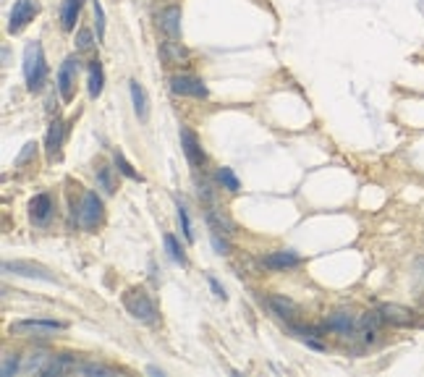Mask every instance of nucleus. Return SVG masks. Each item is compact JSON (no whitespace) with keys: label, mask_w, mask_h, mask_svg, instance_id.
<instances>
[{"label":"nucleus","mask_w":424,"mask_h":377,"mask_svg":"<svg viewBox=\"0 0 424 377\" xmlns=\"http://www.w3.org/2000/svg\"><path fill=\"white\" fill-rule=\"evenodd\" d=\"M81 6H84V0H63V6H60V27H63L66 32L76 29Z\"/></svg>","instance_id":"a211bd4d"},{"label":"nucleus","mask_w":424,"mask_h":377,"mask_svg":"<svg viewBox=\"0 0 424 377\" xmlns=\"http://www.w3.org/2000/svg\"><path fill=\"white\" fill-rule=\"evenodd\" d=\"M170 92L181 95V97L205 100L207 97V84L191 74H176V76H170Z\"/></svg>","instance_id":"0eeeda50"},{"label":"nucleus","mask_w":424,"mask_h":377,"mask_svg":"<svg viewBox=\"0 0 424 377\" xmlns=\"http://www.w3.org/2000/svg\"><path fill=\"white\" fill-rule=\"evenodd\" d=\"M92 11H95V21H97V37L102 40L105 37V11H102V3L92 0Z\"/></svg>","instance_id":"cd10ccee"},{"label":"nucleus","mask_w":424,"mask_h":377,"mask_svg":"<svg viewBox=\"0 0 424 377\" xmlns=\"http://www.w3.org/2000/svg\"><path fill=\"white\" fill-rule=\"evenodd\" d=\"M165 249H168V254L173 262H178L181 268H186V252H184V247L176 241L173 233H165Z\"/></svg>","instance_id":"4be33fe9"},{"label":"nucleus","mask_w":424,"mask_h":377,"mask_svg":"<svg viewBox=\"0 0 424 377\" xmlns=\"http://www.w3.org/2000/svg\"><path fill=\"white\" fill-rule=\"evenodd\" d=\"M181 8L178 6H165L158 13V27L168 40H178L181 37Z\"/></svg>","instance_id":"1a4fd4ad"},{"label":"nucleus","mask_w":424,"mask_h":377,"mask_svg":"<svg viewBox=\"0 0 424 377\" xmlns=\"http://www.w3.org/2000/svg\"><path fill=\"white\" fill-rule=\"evenodd\" d=\"M3 270H6V273H13V275H24V278L45 280V283H58V278H55L48 268H42V265H37V262H29V259L3 262Z\"/></svg>","instance_id":"423d86ee"},{"label":"nucleus","mask_w":424,"mask_h":377,"mask_svg":"<svg viewBox=\"0 0 424 377\" xmlns=\"http://www.w3.org/2000/svg\"><path fill=\"white\" fill-rule=\"evenodd\" d=\"M53 210H55V205H53V197H50V194H37V197L29 202V215L37 226H48L50 218H53Z\"/></svg>","instance_id":"2eb2a0df"},{"label":"nucleus","mask_w":424,"mask_h":377,"mask_svg":"<svg viewBox=\"0 0 424 377\" xmlns=\"http://www.w3.org/2000/svg\"><path fill=\"white\" fill-rule=\"evenodd\" d=\"M19 372V357L16 354H6L3 357V377H13Z\"/></svg>","instance_id":"c85d7f7f"},{"label":"nucleus","mask_w":424,"mask_h":377,"mask_svg":"<svg viewBox=\"0 0 424 377\" xmlns=\"http://www.w3.org/2000/svg\"><path fill=\"white\" fill-rule=\"evenodd\" d=\"M116 165H118V173H123L126 179H131V181H142V176H139V170H134V165L128 163L121 152H116Z\"/></svg>","instance_id":"bb28decb"},{"label":"nucleus","mask_w":424,"mask_h":377,"mask_svg":"<svg viewBox=\"0 0 424 377\" xmlns=\"http://www.w3.org/2000/svg\"><path fill=\"white\" fill-rule=\"evenodd\" d=\"M128 92H131V102H134V113L139 116V121H147L149 105H147V92L139 81H128Z\"/></svg>","instance_id":"6ab92c4d"},{"label":"nucleus","mask_w":424,"mask_h":377,"mask_svg":"<svg viewBox=\"0 0 424 377\" xmlns=\"http://www.w3.org/2000/svg\"><path fill=\"white\" fill-rule=\"evenodd\" d=\"M66 134H69V123H66V121L55 118L53 123H50L48 137H45V149H48V158L50 160L60 158V149H63Z\"/></svg>","instance_id":"9b49d317"},{"label":"nucleus","mask_w":424,"mask_h":377,"mask_svg":"<svg viewBox=\"0 0 424 377\" xmlns=\"http://www.w3.org/2000/svg\"><path fill=\"white\" fill-rule=\"evenodd\" d=\"M299 265H301V257L294 252H270L267 257H262V268L267 270H288Z\"/></svg>","instance_id":"dca6fc26"},{"label":"nucleus","mask_w":424,"mask_h":377,"mask_svg":"<svg viewBox=\"0 0 424 377\" xmlns=\"http://www.w3.org/2000/svg\"><path fill=\"white\" fill-rule=\"evenodd\" d=\"M24 79L32 92H40L48 81V63L40 42H29L24 50Z\"/></svg>","instance_id":"f03ea898"},{"label":"nucleus","mask_w":424,"mask_h":377,"mask_svg":"<svg viewBox=\"0 0 424 377\" xmlns=\"http://www.w3.org/2000/svg\"><path fill=\"white\" fill-rule=\"evenodd\" d=\"M69 328L66 322H58V320H19V322H11V333L13 336H24V338H53L55 333H63Z\"/></svg>","instance_id":"7ed1b4c3"},{"label":"nucleus","mask_w":424,"mask_h":377,"mask_svg":"<svg viewBox=\"0 0 424 377\" xmlns=\"http://www.w3.org/2000/svg\"><path fill=\"white\" fill-rule=\"evenodd\" d=\"M176 210H178V223H181V231H184V236H186V241H189V244H191V241H194V231H191V220H189L186 207H184L181 202H176Z\"/></svg>","instance_id":"a878e982"},{"label":"nucleus","mask_w":424,"mask_h":377,"mask_svg":"<svg viewBox=\"0 0 424 377\" xmlns=\"http://www.w3.org/2000/svg\"><path fill=\"white\" fill-rule=\"evenodd\" d=\"M160 58L168 66H186L189 60H191V50L186 45H181L178 40H168L160 45Z\"/></svg>","instance_id":"ddd939ff"},{"label":"nucleus","mask_w":424,"mask_h":377,"mask_svg":"<svg viewBox=\"0 0 424 377\" xmlns=\"http://www.w3.org/2000/svg\"><path fill=\"white\" fill-rule=\"evenodd\" d=\"M207 283H210V288H212V294H215L217 299H226V288L220 286L217 283V278H212V275H207Z\"/></svg>","instance_id":"2f4dec72"},{"label":"nucleus","mask_w":424,"mask_h":377,"mask_svg":"<svg viewBox=\"0 0 424 377\" xmlns=\"http://www.w3.org/2000/svg\"><path fill=\"white\" fill-rule=\"evenodd\" d=\"M81 71V60L76 55H69L63 60V66L58 71V92L63 102H71L74 95H76V76Z\"/></svg>","instance_id":"20e7f679"},{"label":"nucleus","mask_w":424,"mask_h":377,"mask_svg":"<svg viewBox=\"0 0 424 377\" xmlns=\"http://www.w3.org/2000/svg\"><path fill=\"white\" fill-rule=\"evenodd\" d=\"M95 179H97V186L105 191V194H116V181H113V168L108 165H100L95 170Z\"/></svg>","instance_id":"412c9836"},{"label":"nucleus","mask_w":424,"mask_h":377,"mask_svg":"<svg viewBox=\"0 0 424 377\" xmlns=\"http://www.w3.org/2000/svg\"><path fill=\"white\" fill-rule=\"evenodd\" d=\"M37 0H16L13 8H11V16H8V32L11 34H19L27 24H29L34 16H37Z\"/></svg>","instance_id":"6e6552de"},{"label":"nucleus","mask_w":424,"mask_h":377,"mask_svg":"<svg viewBox=\"0 0 424 377\" xmlns=\"http://www.w3.org/2000/svg\"><path fill=\"white\" fill-rule=\"evenodd\" d=\"M181 147H184V155H186L191 168H202L205 165V160H207L205 158V149H202L197 134L191 129H181Z\"/></svg>","instance_id":"9d476101"},{"label":"nucleus","mask_w":424,"mask_h":377,"mask_svg":"<svg viewBox=\"0 0 424 377\" xmlns=\"http://www.w3.org/2000/svg\"><path fill=\"white\" fill-rule=\"evenodd\" d=\"M217 184L226 188V191H231V194H236L238 188H241V184H238V179H236V173H233L231 168L217 170Z\"/></svg>","instance_id":"5701e85b"},{"label":"nucleus","mask_w":424,"mask_h":377,"mask_svg":"<svg viewBox=\"0 0 424 377\" xmlns=\"http://www.w3.org/2000/svg\"><path fill=\"white\" fill-rule=\"evenodd\" d=\"M76 220L84 231H95L102 223V199L95 194V191H87L81 197L79 212H76Z\"/></svg>","instance_id":"39448f33"},{"label":"nucleus","mask_w":424,"mask_h":377,"mask_svg":"<svg viewBox=\"0 0 424 377\" xmlns=\"http://www.w3.org/2000/svg\"><path fill=\"white\" fill-rule=\"evenodd\" d=\"M74 372H81V375H116L113 367H105V364H95V362H84V364H76Z\"/></svg>","instance_id":"393cba45"},{"label":"nucleus","mask_w":424,"mask_h":377,"mask_svg":"<svg viewBox=\"0 0 424 377\" xmlns=\"http://www.w3.org/2000/svg\"><path fill=\"white\" fill-rule=\"evenodd\" d=\"M210 241H212V249H215L217 254H228L231 252V244H228L226 238H220V233H215V231L210 233Z\"/></svg>","instance_id":"c756f323"},{"label":"nucleus","mask_w":424,"mask_h":377,"mask_svg":"<svg viewBox=\"0 0 424 377\" xmlns=\"http://www.w3.org/2000/svg\"><path fill=\"white\" fill-rule=\"evenodd\" d=\"M32 155H37V144H34V142H29V144L24 147V152H21L19 158H16V165H24V163H27Z\"/></svg>","instance_id":"7c9ffc66"},{"label":"nucleus","mask_w":424,"mask_h":377,"mask_svg":"<svg viewBox=\"0 0 424 377\" xmlns=\"http://www.w3.org/2000/svg\"><path fill=\"white\" fill-rule=\"evenodd\" d=\"M359 325H362V322H359L351 312H333V315L325 320V325H322V328L333 330V333H338V336H354V330L359 328Z\"/></svg>","instance_id":"4468645a"},{"label":"nucleus","mask_w":424,"mask_h":377,"mask_svg":"<svg viewBox=\"0 0 424 377\" xmlns=\"http://www.w3.org/2000/svg\"><path fill=\"white\" fill-rule=\"evenodd\" d=\"M267 307L273 309V315H278L280 320H288V322H294L299 315V304L286 296H270L267 299Z\"/></svg>","instance_id":"f3484780"},{"label":"nucleus","mask_w":424,"mask_h":377,"mask_svg":"<svg viewBox=\"0 0 424 377\" xmlns=\"http://www.w3.org/2000/svg\"><path fill=\"white\" fill-rule=\"evenodd\" d=\"M102 87H105L102 63H100V60H92V63H89V95H92V97H100V95H102Z\"/></svg>","instance_id":"aec40b11"},{"label":"nucleus","mask_w":424,"mask_h":377,"mask_svg":"<svg viewBox=\"0 0 424 377\" xmlns=\"http://www.w3.org/2000/svg\"><path fill=\"white\" fill-rule=\"evenodd\" d=\"M121 301H123V309L139 322H144V325H158L160 322L158 307H155V301L144 288H128V291H123Z\"/></svg>","instance_id":"f257e3e1"},{"label":"nucleus","mask_w":424,"mask_h":377,"mask_svg":"<svg viewBox=\"0 0 424 377\" xmlns=\"http://www.w3.org/2000/svg\"><path fill=\"white\" fill-rule=\"evenodd\" d=\"M380 315H383L385 322H390V325H395V328H411L414 325V312L409 307H404V304H383L380 307Z\"/></svg>","instance_id":"f8f14e48"},{"label":"nucleus","mask_w":424,"mask_h":377,"mask_svg":"<svg viewBox=\"0 0 424 377\" xmlns=\"http://www.w3.org/2000/svg\"><path fill=\"white\" fill-rule=\"evenodd\" d=\"M76 53H89V50L95 48V34H92V29L89 27H81L79 32H76Z\"/></svg>","instance_id":"b1692460"}]
</instances>
